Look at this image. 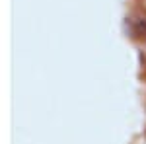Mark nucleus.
<instances>
[{
  "label": "nucleus",
  "instance_id": "obj_3",
  "mask_svg": "<svg viewBox=\"0 0 146 144\" xmlns=\"http://www.w3.org/2000/svg\"><path fill=\"white\" fill-rule=\"evenodd\" d=\"M144 51H146V49H144Z\"/></svg>",
  "mask_w": 146,
  "mask_h": 144
},
{
  "label": "nucleus",
  "instance_id": "obj_2",
  "mask_svg": "<svg viewBox=\"0 0 146 144\" xmlns=\"http://www.w3.org/2000/svg\"><path fill=\"white\" fill-rule=\"evenodd\" d=\"M140 78H142V84L146 86V60L142 62V70H140Z\"/></svg>",
  "mask_w": 146,
  "mask_h": 144
},
{
  "label": "nucleus",
  "instance_id": "obj_1",
  "mask_svg": "<svg viewBox=\"0 0 146 144\" xmlns=\"http://www.w3.org/2000/svg\"><path fill=\"white\" fill-rule=\"evenodd\" d=\"M142 109H144V140H146V92H144V100H142Z\"/></svg>",
  "mask_w": 146,
  "mask_h": 144
}]
</instances>
